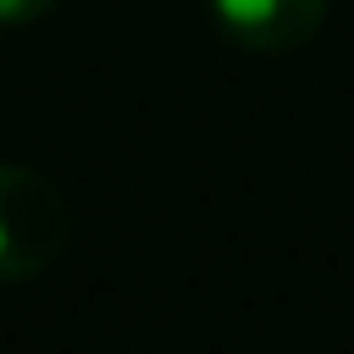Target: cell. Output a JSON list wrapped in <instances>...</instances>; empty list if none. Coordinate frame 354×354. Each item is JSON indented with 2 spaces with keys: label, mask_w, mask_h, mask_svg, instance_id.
<instances>
[{
  "label": "cell",
  "mask_w": 354,
  "mask_h": 354,
  "mask_svg": "<svg viewBox=\"0 0 354 354\" xmlns=\"http://www.w3.org/2000/svg\"><path fill=\"white\" fill-rule=\"evenodd\" d=\"M73 245V203L47 172L0 162V287L47 277Z\"/></svg>",
  "instance_id": "1"
},
{
  "label": "cell",
  "mask_w": 354,
  "mask_h": 354,
  "mask_svg": "<svg viewBox=\"0 0 354 354\" xmlns=\"http://www.w3.org/2000/svg\"><path fill=\"white\" fill-rule=\"evenodd\" d=\"M214 21L245 53L281 57L308 47L328 21V0H209Z\"/></svg>",
  "instance_id": "2"
},
{
  "label": "cell",
  "mask_w": 354,
  "mask_h": 354,
  "mask_svg": "<svg viewBox=\"0 0 354 354\" xmlns=\"http://www.w3.org/2000/svg\"><path fill=\"white\" fill-rule=\"evenodd\" d=\"M57 0H0V26H32L53 11Z\"/></svg>",
  "instance_id": "3"
}]
</instances>
